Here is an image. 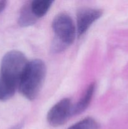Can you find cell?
Listing matches in <instances>:
<instances>
[{"instance_id": "6da1fadb", "label": "cell", "mask_w": 128, "mask_h": 129, "mask_svg": "<svg viewBox=\"0 0 128 129\" xmlns=\"http://www.w3.org/2000/svg\"><path fill=\"white\" fill-rule=\"evenodd\" d=\"M46 71V66L40 59L29 62L18 86L23 96L29 100L36 99L43 84Z\"/></svg>"}, {"instance_id": "7a4b0ae2", "label": "cell", "mask_w": 128, "mask_h": 129, "mask_svg": "<svg viewBox=\"0 0 128 129\" xmlns=\"http://www.w3.org/2000/svg\"><path fill=\"white\" fill-rule=\"evenodd\" d=\"M29 62L22 52L11 50L3 57L0 69V80L18 89L20 80Z\"/></svg>"}, {"instance_id": "3957f363", "label": "cell", "mask_w": 128, "mask_h": 129, "mask_svg": "<svg viewBox=\"0 0 128 129\" xmlns=\"http://www.w3.org/2000/svg\"><path fill=\"white\" fill-rule=\"evenodd\" d=\"M51 26L55 35L53 45L54 51H61L72 44L75 39V28L72 19L68 14L61 13L56 15Z\"/></svg>"}, {"instance_id": "277c9868", "label": "cell", "mask_w": 128, "mask_h": 129, "mask_svg": "<svg viewBox=\"0 0 128 129\" xmlns=\"http://www.w3.org/2000/svg\"><path fill=\"white\" fill-rule=\"evenodd\" d=\"M73 105L69 98H63L53 106L48 112L47 121L54 127H60L72 116Z\"/></svg>"}, {"instance_id": "5b68a950", "label": "cell", "mask_w": 128, "mask_h": 129, "mask_svg": "<svg viewBox=\"0 0 128 129\" xmlns=\"http://www.w3.org/2000/svg\"><path fill=\"white\" fill-rule=\"evenodd\" d=\"M102 15L99 9L83 8L78 10L77 14V34L79 37L85 34L90 26Z\"/></svg>"}, {"instance_id": "8992f818", "label": "cell", "mask_w": 128, "mask_h": 129, "mask_svg": "<svg viewBox=\"0 0 128 129\" xmlns=\"http://www.w3.org/2000/svg\"><path fill=\"white\" fill-rule=\"evenodd\" d=\"M95 84L94 83H91L87 87L79 102L75 105L73 106L72 116L80 114L88 108L92 99L93 95L95 92Z\"/></svg>"}, {"instance_id": "52a82bcc", "label": "cell", "mask_w": 128, "mask_h": 129, "mask_svg": "<svg viewBox=\"0 0 128 129\" xmlns=\"http://www.w3.org/2000/svg\"><path fill=\"white\" fill-rule=\"evenodd\" d=\"M37 18L35 16L31 10L30 3L25 4L20 11L18 18V24L23 27L31 26L35 23Z\"/></svg>"}, {"instance_id": "ba28073f", "label": "cell", "mask_w": 128, "mask_h": 129, "mask_svg": "<svg viewBox=\"0 0 128 129\" xmlns=\"http://www.w3.org/2000/svg\"><path fill=\"white\" fill-rule=\"evenodd\" d=\"M53 3L50 0H35L30 2V6L32 13L36 18L43 17L48 11Z\"/></svg>"}, {"instance_id": "9c48e42d", "label": "cell", "mask_w": 128, "mask_h": 129, "mask_svg": "<svg viewBox=\"0 0 128 129\" xmlns=\"http://www.w3.org/2000/svg\"><path fill=\"white\" fill-rule=\"evenodd\" d=\"M99 124L95 119L87 117L72 125L68 129H99Z\"/></svg>"}, {"instance_id": "30bf717a", "label": "cell", "mask_w": 128, "mask_h": 129, "mask_svg": "<svg viewBox=\"0 0 128 129\" xmlns=\"http://www.w3.org/2000/svg\"><path fill=\"white\" fill-rule=\"evenodd\" d=\"M6 5H7V1H5V0L0 1V13L5 10Z\"/></svg>"}, {"instance_id": "8fae6325", "label": "cell", "mask_w": 128, "mask_h": 129, "mask_svg": "<svg viewBox=\"0 0 128 129\" xmlns=\"http://www.w3.org/2000/svg\"><path fill=\"white\" fill-rule=\"evenodd\" d=\"M23 125L22 123H20V124H18L16 125L13 126V127H11L10 129H21V128L23 127Z\"/></svg>"}]
</instances>
